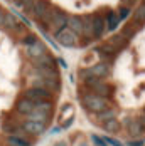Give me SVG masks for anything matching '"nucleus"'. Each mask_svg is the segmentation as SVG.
<instances>
[{
    "mask_svg": "<svg viewBox=\"0 0 145 146\" xmlns=\"http://www.w3.org/2000/svg\"><path fill=\"white\" fill-rule=\"evenodd\" d=\"M83 84H85L86 91L95 92V94H98V96H103V98H106V99L113 94V86L106 84L103 79H96V77H85V79H83Z\"/></svg>",
    "mask_w": 145,
    "mask_h": 146,
    "instance_id": "1",
    "label": "nucleus"
},
{
    "mask_svg": "<svg viewBox=\"0 0 145 146\" xmlns=\"http://www.w3.org/2000/svg\"><path fill=\"white\" fill-rule=\"evenodd\" d=\"M81 102H83V106L86 108L89 113H98V111H101L105 108H108V104H110L106 98L98 96L95 92H89V91H86L85 94H81Z\"/></svg>",
    "mask_w": 145,
    "mask_h": 146,
    "instance_id": "2",
    "label": "nucleus"
},
{
    "mask_svg": "<svg viewBox=\"0 0 145 146\" xmlns=\"http://www.w3.org/2000/svg\"><path fill=\"white\" fill-rule=\"evenodd\" d=\"M110 72H111L110 62L103 60V62H98V64H95V66H91V67H88V69H81V71H79V76H81V79H85V77L105 79V77L110 76Z\"/></svg>",
    "mask_w": 145,
    "mask_h": 146,
    "instance_id": "3",
    "label": "nucleus"
},
{
    "mask_svg": "<svg viewBox=\"0 0 145 146\" xmlns=\"http://www.w3.org/2000/svg\"><path fill=\"white\" fill-rule=\"evenodd\" d=\"M56 39H58V42L61 45H64V47H74V45H78V35L69 30L68 27H64V29H61L59 32H56Z\"/></svg>",
    "mask_w": 145,
    "mask_h": 146,
    "instance_id": "4",
    "label": "nucleus"
},
{
    "mask_svg": "<svg viewBox=\"0 0 145 146\" xmlns=\"http://www.w3.org/2000/svg\"><path fill=\"white\" fill-rule=\"evenodd\" d=\"M24 98H27V99H30V101H44V99H52V92L49 91V89L46 88H29L26 92H24Z\"/></svg>",
    "mask_w": 145,
    "mask_h": 146,
    "instance_id": "5",
    "label": "nucleus"
},
{
    "mask_svg": "<svg viewBox=\"0 0 145 146\" xmlns=\"http://www.w3.org/2000/svg\"><path fill=\"white\" fill-rule=\"evenodd\" d=\"M22 131L27 133V134H32V136H37L46 129V124L44 123H39V121H32V119H26L22 124H20Z\"/></svg>",
    "mask_w": 145,
    "mask_h": 146,
    "instance_id": "6",
    "label": "nucleus"
},
{
    "mask_svg": "<svg viewBox=\"0 0 145 146\" xmlns=\"http://www.w3.org/2000/svg\"><path fill=\"white\" fill-rule=\"evenodd\" d=\"M66 19H68V15H64L62 12L52 9V10H51V25H49V27L54 29L56 32H59L61 29L66 27Z\"/></svg>",
    "mask_w": 145,
    "mask_h": 146,
    "instance_id": "7",
    "label": "nucleus"
},
{
    "mask_svg": "<svg viewBox=\"0 0 145 146\" xmlns=\"http://www.w3.org/2000/svg\"><path fill=\"white\" fill-rule=\"evenodd\" d=\"M66 27L69 30H72L78 37H81L83 35V19L76 17V15H69L66 19Z\"/></svg>",
    "mask_w": 145,
    "mask_h": 146,
    "instance_id": "8",
    "label": "nucleus"
},
{
    "mask_svg": "<svg viewBox=\"0 0 145 146\" xmlns=\"http://www.w3.org/2000/svg\"><path fill=\"white\" fill-rule=\"evenodd\" d=\"M36 72L42 79H51V81H59V74L56 67H47V66H39L36 64Z\"/></svg>",
    "mask_w": 145,
    "mask_h": 146,
    "instance_id": "9",
    "label": "nucleus"
},
{
    "mask_svg": "<svg viewBox=\"0 0 145 146\" xmlns=\"http://www.w3.org/2000/svg\"><path fill=\"white\" fill-rule=\"evenodd\" d=\"M47 9H49L47 2H44V0H34L32 2V9H30V15L36 20H41L44 17V14L47 12Z\"/></svg>",
    "mask_w": 145,
    "mask_h": 146,
    "instance_id": "10",
    "label": "nucleus"
},
{
    "mask_svg": "<svg viewBox=\"0 0 145 146\" xmlns=\"http://www.w3.org/2000/svg\"><path fill=\"white\" fill-rule=\"evenodd\" d=\"M91 24H93V37H101L106 30V22L101 15H93L91 17Z\"/></svg>",
    "mask_w": 145,
    "mask_h": 146,
    "instance_id": "11",
    "label": "nucleus"
},
{
    "mask_svg": "<svg viewBox=\"0 0 145 146\" xmlns=\"http://www.w3.org/2000/svg\"><path fill=\"white\" fill-rule=\"evenodd\" d=\"M7 145L9 146H30V141L26 138L24 133H20L17 129L15 133H12V134L7 138Z\"/></svg>",
    "mask_w": 145,
    "mask_h": 146,
    "instance_id": "12",
    "label": "nucleus"
},
{
    "mask_svg": "<svg viewBox=\"0 0 145 146\" xmlns=\"http://www.w3.org/2000/svg\"><path fill=\"white\" fill-rule=\"evenodd\" d=\"M96 52H98L103 59H113L120 50L116 49L115 45H111L110 42H105V44H101V45L96 47Z\"/></svg>",
    "mask_w": 145,
    "mask_h": 146,
    "instance_id": "13",
    "label": "nucleus"
},
{
    "mask_svg": "<svg viewBox=\"0 0 145 146\" xmlns=\"http://www.w3.org/2000/svg\"><path fill=\"white\" fill-rule=\"evenodd\" d=\"M34 101H30V99H27V98H22L20 101L17 102V106H15V111L19 113V114H24V116H27V114H30L32 111H34Z\"/></svg>",
    "mask_w": 145,
    "mask_h": 146,
    "instance_id": "14",
    "label": "nucleus"
},
{
    "mask_svg": "<svg viewBox=\"0 0 145 146\" xmlns=\"http://www.w3.org/2000/svg\"><path fill=\"white\" fill-rule=\"evenodd\" d=\"M44 52H46V47H44L42 42H39V40H36L34 44L27 45V56H29L32 60L39 59V57L44 54Z\"/></svg>",
    "mask_w": 145,
    "mask_h": 146,
    "instance_id": "15",
    "label": "nucleus"
},
{
    "mask_svg": "<svg viewBox=\"0 0 145 146\" xmlns=\"http://www.w3.org/2000/svg\"><path fill=\"white\" fill-rule=\"evenodd\" d=\"M2 27H5V29H20L19 27V24H17V20L14 19V15L10 14V12H5L3 10V19H2Z\"/></svg>",
    "mask_w": 145,
    "mask_h": 146,
    "instance_id": "16",
    "label": "nucleus"
},
{
    "mask_svg": "<svg viewBox=\"0 0 145 146\" xmlns=\"http://www.w3.org/2000/svg\"><path fill=\"white\" fill-rule=\"evenodd\" d=\"M27 119L39 121V123L47 124V123H49V119H51V114H47V113H44V111H37V109H34L30 114H27Z\"/></svg>",
    "mask_w": 145,
    "mask_h": 146,
    "instance_id": "17",
    "label": "nucleus"
},
{
    "mask_svg": "<svg viewBox=\"0 0 145 146\" xmlns=\"http://www.w3.org/2000/svg\"><path fill=\"white\" fill-rule=\"evenodd\" d=\"M125 124H127L128 133H130L132 136H140V133L144 131L142 126H140V123H138V119H128Z\"/></svg>",
    "mask_w": 145,
    "mask_h": 146,
    "instance_id": "18",
    "label": "nucleus"
},
{
    "mask_svg": "<svg viewBox=\"0 0 145 146\" xmlns=\"http://www.w3.org/2000/svg\"><path fill=\"white\" fill-rule=\"evenodd\" d=\"M115 114H116V111L113 109V108H105V109H101V111H98L96 113V119L98 121H108V119H111V117H115Z\"/></svg>",
    "mask_w": 145,
    "mask_h": 146,
    "instance_id": "19",
    "label": "nucleus"
},
{
    "mask_svg": "<svg viewBox=\"0 0 145 146\" xmlns=\"http://www.w3.org/2000/svg\"><path fill=\"white\" fill-rule=\"evenodd\" d=\"M132 17H133V22H135L137 25L145 24V5H144V3H142L140 7H137V9H135V12L132 14Z\"/></svg>",
    "mask_w": 145,
    "mask_h": 146,
    "instance_id": "20",
    "label": "nucleus"
},
{
    "mask_svg": "<svg viewBox=\"0 0 145 146\" xmlns=\"http://www.w3.org/2000/svg\"><path fill=\"white\" fill-rule=\"evenodd\" d=\"M103 128L106 133H118L120 131V123H118V119L111 117L108 121H103Z\"/></svg>",
    "mask_w": 145,
    "mask_h": 146,
    "instance_id": "21",
    "label": "nucleus"
},
{
    "mask_svg": "<svg viewBox=\"0 0 145 146\" xmlns=\"http://www.w3.org/2000/svg\"><path fill=\"white\" fill-rule=\"evenodd\" d=\"M106 29L108 30H113L118 27V24H120V19H118V15H116V12H108V15H106Z\"/></svg>",
    "mask_w": 145,
    "mask_h": 146,
    "instance_id": "22",
    "label": "nucleus"
},
{
    "mask_svg": "<svg viewBox=\"0 0 145 146\" xmlns=\"http://www.w3.org/2000/svg\"><path fill=\"white\" fill-rule=\"evenodd\" d=\"M34 62H36V64H39V66H47V67H56V60H54V59L51 57V56H49L47 52H44L42 56H41L39 59H36Z\"/></svg>",
    "mask_w": 145,
    "mask_h": 146,
    "instance_id": "23",
    "label": "nucleus"
},
{
    "mask_svg": "<svg viewBox=\"0 0 145 146\" xmlns=\"http://www.w3.org/2000/svg\"><path fill=\"white\" fill-rule=\"evenodd\" d=\"M108 42H110L111 45H115L118 50H122V49L127 45V39H125L122 34H118V35H111V39H110Z\"/></svg>",
    "mask_w": 145,
    "mask_h": 146,
    "instance_id": "24",
    "label": "nucleus"
},
{
    "mask_svg": "<svg viewBox=\"0 0 145 146\" xmlns=\"http://www.w3.org/2000/svg\"><path fill=\"white\" fill-rule=\"evenodd\" d=\"M135 32H137V29H135V25H125L123 29H122V35L127 39V40H130L132 37L135 35Z\"/></svg>",
    "mask_w": 145,
    "mask_h": 146,
    "instance_id": "25",
    "label": "nucleus"
},
{
    "mask_svg": "<svg viewBox=\"0 0 145 146\" xmlns=\"http://www.w3.org/2000/svg\"><path fill=\"white\" fill-rule=\"evenodd\" d=\"M116 15H118V19H120V20H123V19H128V17L132 15V10L127 7V5H122V7L118 9Z\"/></svg>",
    "mask_w": 145,
    "mask_h": 146,
    "instance_id": "26",
    "label": "nucleus"
},
{
    "mask_svg": "<svg viewBox=\"0 0 145 146\" xmlns=\"http://www.w3.org/2000/svg\"><path fill=\"white\" fill-rule=\"evenodd\" d=\"M36 40H37V39H36L34 35H26V37H24V44H26V45H30V44H34Z\"/></svg>",
    "mask_w": 145,
    "mask_h": 146,
    "instance_id": "27",
    "label": "nucleus"
},
{
    "mask_svg": "<svg viewBox=\"0 0 145 146\" xmlns=\"http://www.w3.org/2000/svg\"><path fill=\"white\" fill-rule=\"evenodd\" d=\"M106 143L111 146H122V143L120 141H116V139H111V138H106Z\"/></svg>",
    "mask_w": 145,
    "mask_h": 146,
    "instance_id": "28",
    "label": "nucleus"
},
{
    "mask_svg": "<svg viewBox=\"0 0 145 146\" xmlns=\"http://www.w3.org/2000/svg\"><path fill=\"white\" fill-rule=\"evenodd\" d=\"M93 141H95V143H96L98 146H106V143H105L103 139H100L98 136H93Z\"/></svg>",
    "mask_w": 145,
    "mask_h": 146,
    "instance_id": "29",
    "label": "nucleus"
},
{
    "mask_svg": "<svg viewBox=\"0 0 145 146\" xmlns=\"http://www.w3.org/2000/svg\"><path fill=\"white\" fill-rule=\"evenodd\" d=\"M127 146H144V141H128Z\"/></svg>",
    "mask_w": 145,
    "mask_h": 146,
    "instance_id": "30",
    "label": "nucleus"
},
{
    "mask_svg": "<svg viewBox=\"0 0 145 146\" xmlns=\"http://www.w3.org/2000/svg\"><path fill=\"white\" fill-rule=\"evenodd\" d=\"M138 123H140V126H142V129L145 131V114H144L142 117H140V119H138Z\"/></svg>",
    "mask_w": 145,
    "mask_h": 146,
    "instance_id": "31",
    "label": "nucleus"
},
{
    "mask_svg": "<svg viewBox=\"0 0 145 146\" xmlns=\"http://www.w3.org/2000/svg\"><path fill=\"white\" fill-rule=\"evenodd\" d=\"M54 146H66V143H64V141H59V143H56Z\"/></svg>",
    "mask_w": 145,
    "mask_h": 146,
    "instance_id": "32",
    "label": "nucleus"
},
{
    "mask_svg": "<svg viewBox=\"0 0 145 146\" xmlns=\"http://www.w3.org/2000/svg\"><path fill=\"white\" fill-rule=\"evenodd\" d=\"M132 2H135V0H123V3H132Z\"/></svg>",
    "mask_w": 145,
    "mask_h": 146,
    "instance_id": "33",
    "label": "nucleus"
},
{
    "mask_svg": "<svg viewBox=\"0 0 145 146\" xmlns=\"http://www.w3.org/2000/svg\"><path fill=\"white\" fill-rule=\"evenodd\" d=\"M15 2H17V3H19V5H20V3H22V2H24V0H15Z\"/></svg>",
    "mask_w": 145,
    "mask_h": 146,
    "instance_id": "34",
    "label": "nucleus"
},
{
    "mask_svg": "<svg viewBox=\"0 0 145 146\" xmlns=\"http://www.w3.org/2000/svg\"><path fill=\"white\" fill-rule=\"evenodd\" d=\"M81 146H88V145H81Z\"/></svg>",
    "mask_w": 145,
    "mask_h": 146,
    "instance_id": "35",
    "label": "nucleus"
},
{
    "mask_svg": "<svg viewBox=\"0 0 145 146\" xmlns=\"http://www.w3.org/2000/svg\"><path fill=\"white\" fill-rule=\"evenodd\" d=\"M144 5H145V0H144Z\"/></svg>",
    "mask_w": 145,
    "mask_h": 146,
    "instance_id": "36",
    "label": "nucleus"
},
{
    "mask_svg": "<svg viewBox=\"0 0 145 146\" xmlns=\"http://www.w3.org/2000/svg\"><path fill=\"white\" fill-rule=\"evenodd\" d=\"M144 113H145V109H144Z\"/></svg>",
    "mask_w": 145,
    "mask_h": 146,
    "instance_id": "37",
    "label": "nucleus"
}]
</instances>
